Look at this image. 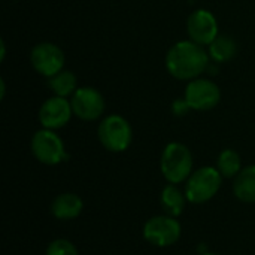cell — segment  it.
I'll return each mask as SVG.
<instances>
[{"label":"cell","instance_id":"obj_1","mask_svg":"<svg viewBox=\"0 0 255 255\" xmlns=\"http://www.w3.org/2000/svg\"><path fill=\"white\" fill-rule=\"evenodd\" d=\"M209 54L205 46L193 40H179L173 43L166 54V69L178 81H193L200 78L209 66Z\"/></svg>","mask_w":255,"mask_h":255},{"label":"cell","instance_id":"obj_2","mask_svg":"<svg viewBox=\"0 0 255 255\" xmlns=\"http://www.w3.org/2000/svg\"><path fill=\"white\" fill-rule=\"evenodd\" d=\"M160 170L169 184H182L193 173V154L181 142H170L161 152Z\"/></svg>","mask_w":255,"mask_h":255},{"label":"cell","instance_id":"obj_3","mask_svg":"<svg viewBox=\"0 0 255 255\" xmlns=\"http://www.w3.org/2000/svg\"><path fill=\"white\" fill-rule=\"evenodd\" d=\"M223 176L217 167L205 166L191 173L185 184V197L193 205H202L212 200L221 188Z\"/></svg>","mask_w":255,"mask_h":255},{"label":"cell","instance_id":"obj_4","mask_svg":"<svg viewBox=\"0 0 255 255\" xmlns=\"http://www.w3.org/2000/svg\"><path fill=\"white\" fill-rule=\"evenodd\" d=\"M97 137L102 146L109 152H124L133 140L130 123L117 114L105 117L97 128Z\"/></svg>","mask_w":255,"mask_h":255},{"label":"cell","instance_id":"obj_5","mask_svg":"<svg viewBox=\"0 0 255 255\" xmlns=\"http://www.w3.org/2000/svg\"><path fill=\"white\" fill-rule=\"evenodd\" d=\"M30 149L33 157L46 166H57L69 158L63 139L55 133V130L43 127L31 136Z\"/></svg>","mask_w":255,"mask_h":255},{"label":"cell","instance_id":"obj_6","mask_svg":"<svg viewBox=\"0 0 255 255\" xmlns=\"http://www.w3.org/2000/svg\"><path fill=\"white\" fill-rule=\"evenodd\" d=\"M181 224L169 215H157L149 218L143 226V238L154 247L166 248L175 245L181 238Z\"/></svg>","mask_w":255,"mask_h":255},{"label":"cell","instance_id":"obj_7","mask_svg":"<svg viewBox=\"0 0 255 255\" xmlns=\"http://www.w3.org/2000/svg\"><path fill=\"white\" fill-rule=\"evenodd\" d=\"M184 99L190 105L191 111H211L221 100L220 87L206 78H196L188 81L184 90Z\"/></svg>","mask_w":255,"mask_h":255},{"label":"cell","instance_id":"obj_8","mask_svg":"<svg viewBox=\"0 0 255 255\" xmlns=\"http://www.w3.org/2000/svg\"><path fill=\"white\" fill-rule=\"evenodd\" d=\"M70 105L73 115L87 123L99 120L106 108L105 97L93 87H79L70 97Z\"/></svg>","mask_w":255,"mask_h":255},{"label":"cell","instance_id":"obj_9","mask_svg":"<svg viewBox=\"0 0 255 255\" xmlns=\"http://www.w3.org/2000/svg\"><path fill=\"white\" fill-rule=\"evenodd\" d=\"M64 52L52 42H40L30 52L31 67L46 79L64 69Z\"/></svg>","mask_w":255,"mask_h":255},{"label":"cell","instance_id":"obj_10","mask_svg":"<svg viewBox=\"0 0 255 255\" xmlns=\"http://www.w3.org/2000/svg\"><path fill=\"white\" fill-rule=\"evenodd\" d=\"M187 34L190 40L202 46H209L220 34L218 21L208 9H197L191 12L187 19Z\"/></svg>","mask_w":255,"mask_h":255},{"label":"cell","instance_id":"obj_11","mask_svg":"<svg viewBox=\"0 0 255 255\" xmlns=\"http://www.w3.org/2000/svg\"><path fill=\"white\" fill-rule=\"evenodd\" d=\"M73 111L70 100L66 97L52 96L46 99L39 109V123L43 128L60 130L72 120Z\"/></svg>","mask_w":255,"mask_h":255},{"label":"cell","instance_id":"obj_12","mask_svg":"<svg viewBox=\"0 0 255 255\" xmlns=\"http://www.w3.org/2000/svg\"><path fill=\"white\" fill-rule=\"evenodd\" d=\"M82 209H84V202L75 193L58 194L51 203V214L54 215V218L60 221H69L78 218L82 214Z\"/></svg>","mask_w":255,"mask_h":255},{"label":"cell","instance_id":"obj_13","mask_svg":"<svg viewBox=\"0 0 255 255\" xmlns=\"http://www.w3.org/2000/svg\"><path fill=\"white\" fill-rule=\"evenodd\" d=\"M235 197L244 203H255V164L244 167L233 182Z\"/></svg>","mask_w":255,"mask_h":255},{"label":"cell","instance_id":"obj_14","mask_svg":"<svg viewBox=\"0 0 255 255\" xmlns=\"http://www.w3.org/2000/svg\"><path fill=\"white\" fill-rule=\"evenodd\" d=\"M187 197L185 193L181 191L175 184H169L163 188L161 196H160V203H161V209L164 211L166 215L178 218L184 209H185V203H187Z\"/></svg>","mask_w":255,"mask_h":255},{"label":"cell","instance_id":"obj_15","mask_svg":"<svg viewBox=\"0 0 255 255\" xmlns=\"http://www.w3.org/2000/svg\"><path fill=\"white\" fill-rule=\"evenodd\" d=\"M208 54L217 64L233 60L238 54V42L227 34H218L217 39L208 46Z\"/></svg>","mask_w":255,"mask_h":255},{"label":"cell","instance_id":"obj_16","mask_svg":"<svg viewBox=\"0 0 255 255\" xmlns=\"http://www.w3.org/2000/svg\"><path fill=\"white\" fill-rule=\"evenodd\" d=\"M48 87L54 93V96L58 97H72L73 93L78 90V79L73 72L63 69L61 72L55 73L54 76L48 78Z\"/></svg>","mask_w":255,"mask_h":255},{"label":"cell","instance_id":"obj_17","mask_svg":"<svg viewBox=\"0 0 255 255\" xmlns=\"http://www.w3.org/2000/svg\"><path fill=\"white\" fill-rule=\"evenodd\" d=\"M217 169L224 179H232V178L235 179L239 175V172L244 169L239 152L230 148L223 149L217 160Z\"/></svg>","mask_w":255,"mask_h":255},{"label":"cell","instance_id":"obj_18","mask_svg":"<svg viewBox=\"0 0 255 255\" xmlns=\"http://www.w3.org/2000/svg\"><path fill=\"white\" fill-rule=\"evenodd\" d=\"M45 255H79L76 247L67 241V239H55L52 241L48 248Z\"/></svg>","mask_w":255,"mask_h":255},{"label":"cell","instance_id":"obj_19","mask_svg":"<svg viewBox=\"0 0 255 255\" xmlns=\"http://www.w3.org/2000/svg\"><path fill=\"white\" fill-rule=\"evenodd\" d=\"M190 111H191V108H190V105L187 103L185 99H176V100L172 103V112H173V115H176V117H184V115H187Z\"/></svg>","mask_w":255,"mask_h":255},{"label":"cell","instance_id":"obj_20","mask_svg":"<svg viewBox=\"0 0 255 255\" xmlns=\"http://www.w3.org/2000/svg\"><path fill=\"white\" fill-rule=\"evenodd\" d=\"M4 55H6V45L4 40H0V61H4Z\"/></svg>","mask_w":255,"mask_h":255},{"label":"cell","instance_id":"obj_21","mask_svg":"<svg viewBox=\"0 0 255 255\" xmlns=\"http://www.w3.org/2000/svg\"><path fill=\"white\" fill-rule=\"evenodd\" d=\"M4 94H6V84L3 79H0V99H3Z\"/></svg>","mask_w":255,"mask_h":255},{"label":"cell","instance_id":"obj_22","mask_svg":"<svg viewBox=\"0 0 255 255\" xmlns=\"http://www.w3.org/2000/svg\"><path fill=\"white\" fill-rule=\"evenodd\" d=\"M202 255H220V254H214V253H205V254Z\"/></svg>","mask_w":255,"mask_h":255}]
</instances>
